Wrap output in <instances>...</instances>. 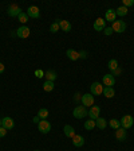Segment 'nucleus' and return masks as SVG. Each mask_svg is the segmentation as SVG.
<instances>
[{"mask_svg":"<svg viewBox=\"0 0 134 151\" xmlns=\"http://www.w3.org/2000/svg\"><path fill=\"white\" fill-rule=\"evenodd\" d=\"M103 31H105V35H111L113 32H114V31H113V28H111V27H106L105 30H103Z\"/></svg>","mask_w":134,"mask_h":151,"instance_id":"34","label":"nucleus"},{"mask_svg":"<svg viewBox=\"0 0 134 151\" xmlns=\"http://www.w3.org/2000/svg\"><path fill=\"white\" fill-rule=\"evenodd\" d=\"M66 54H67V58L71 60V61H77L79 58V53L78 51H75V50H72V49H69V50L66 51Z\"/></svg>","mask_w":134,"mask_h":151,"instance_id":"19","label":"nucleus"},{"mask_svg":"<svg viewBox=\"0 0 134 151\" xmlns=\"http://www.w3.org/2000/svg\"><path fill=\"white\" fill-rule=\"evenodd\" d=\"M38 129H39L42 134H48V132L51 131V124H50V122H47L46 119H44V120H40V122H39V124H38Z\"/></svg>","mask_w":134,"mask_h":151,"instance_id":"4","label":"nucleus"},{"mask_svg":"<svg viewBox=\"0 0 134 151\" xmlns=\"http://www.w3.org/2000/svg\"><path fill=\"white\" fill-rule=\"evenodd\" d=\"M109 69H110V72H114V70L117 69V68H119V65H118V61L117 60H110L109 61Z\"/></svg>","mask_w":134,"mask_h":151,"instance_id":"24","label":"nucleus"},{"mask_svg":"<svg viewBox=\"0 0 134 151\" xmlns=\"http://www.w3.org/2000/svg\"><path fill=\"white\" fill-rule=\"evenodd\" d=\"M35 151H38V150H35Z\"/></svg>","mask_w":134,"mask_h":151,"instance_id":"41","label":"nucleus"},{"mask_svg":"<svg viewBox=\"0 0 134 151\" xmlns=\"http://www.w3.org/2000/svg\"><path fill=\"white\" fill-rule=\"evenodd\" d=\"M121 73H122V69L121 68H117L114 72H111V76H118V74H121Z\"/></svg>","mask_w":134,"mask_h":151,"instance_id":"35","label":"nucleus"},{"mask_svg":"<svg viewBox=\"0 0 134 151\" xmlns=\"http://www.w3.org/2000/svg\"><path fill=\"white\" fill-rule=\"evenodd\" d=\"M79 58H87V53H86V51H81V53H79Z\"/></svg>","mask_w":134,"mask_h":151,"instance_id":"36","label":"nucleus"},{"mask_svg":"<svg viewBox=\"0 0 134 151\" xmlns=\"http://www.w3.org/2000/svg\"><path fill=\"white\" fill-rule=\"evenodd\" d=\"M116 138L118 139V140H121V142H123V140H126V138H128V134H126V129L125 128H118L116 131Z\"/></svg>","mask_w":134,"mask_h":151,"instance_id":"15","label":"nucleus"},{"mask_svg":"<svg viewBox=\"0 0 134 151\" xmlns=\"http://www.w3.org/2000/svg\"><path fill=\"white\" fill-rule=\"evenodd\" d=\"M59 23H56V22H54L52 23V24H51L50 26V31L51 32H58V31H59Z\"/></svg>","mask_w":134,"mask_h":151,"instance_id":"30","label":"nucleus"},{"mask_svg":"<svg viewBox=\"0 0 134 151\" xmlns=\"http://www.w3.org/2000/svg\"><path fill=\"white\" fill-rule=\"evenodd\" d=\"M114 94H116V91H114L111 86H105V88H103V96H105V97L113 99Z\"/></svg>","mask_w":134,"mask_h":151,"instance_id":"17","label":"nucleus"},{"mask_svg":"<svg viewBox=\"0 0 134 151\" xmlns=\"http://www.w3.org/2000/svg\"><path fill=\"white\" fill-rule=\"evenodd\" d=\"M4 69H6V68H4V65L1 62H0V74H1V73L4 72Z\"/></svg>","mask_w":134,"mask_h":151,"instance_id":"39","label":"nucleus"},{"mask_svg":"<svg viewBox=\"0 0 134 151\" xmlns=\"http://www.w3.org/2000/svg\"><path fill=\"white\" fill-rule=\"evenodd\" d=\"M35 76H36L38 78H42V77L44 76V72H43V70H40V69H38L36 72H35Z\"/></svg>","mask_w":134,"mask_h":151,"instance_id":"32","label":"nucleus"},{"mask_svg":"<svg viewBox=\"0 0 134 151\" xmlns=\"http://www.w3.org/2000/svg\"><path fill=\"white\" fill-rule=\"evenodd\" d=\"M84 128L86 129H89V131H90V129H94L95 128V120H87V122L84 123Z\"/></svg>","mask_w":134,"mask_h":151,"instance_id":"28","label":"nucleus"},{"mask_svg":"<svg viewBox=\"0 0 134 151\" xmlns=\"http://www.w3.org/2000/svg\"><path fill=\"white\" fill-rule=\"evenodd\" d=\"M59 27L62 28L65 32H70L71 31V23L67 20H59Z\"/></svg>","mask_w":134,"mask_h":151,"instance_id":"18","label":"nucleus"},{"mask_svg":"<svg viewBox=\"0 0 134 151\" xmlns=\"http://www.w3.org/2000/svg\"><path fill=\"white\" fill-rule=\"evenodd\" d=\"M111 28H113V31H114V32L122 34V32L126 30V23L122 22V20H116V22H113Z\"/></svg>","mask_w":134,"mask_h":151,"instance_id":"2","label":"nucleus"},{"mask_svg":"<svg viewBox=\"0 0 134 151\" xmlns=\"http://www.w3.org/2000/svg\"><path fill=\"white\" fill-rule=\"evenodd\" d=\"M102 84L105 85V86H111L113 88V85L116 84V78H114V76L105 74L103 76V78H102Z\"/></svg>","mask_w":134,"mask_h":151,"instance_id":"11","label":"nucleus"},{"mask_svg":"<svg viewBox=\"0 0 134 151\" xmlns=\"http://www.w3.org/2000/svg\"><path fill=\"white\" fill-rule=\"evenodd\" d=\"M22 12H23L22 8L19 6H16V4H11V6L8 7V9H7V14H8L9 16H19Z\"/></svg>","mask_w":134,"mask_h":151,"instance_id":"6","label":"nucleus"},{"mask_svg":"<svg viewBox=\"0 0 134 151\" xmlns=\"http://www.w3.org/2000/svg\"><path fill=\"white\" fill-rule=\"evenodd\" d=\"M122 4H123V7H131V6H134V0H123L122 1Z\"/></svg>","mask_w":134,"mask_h":151,"instance_id":"31","label":"nucleus"},{"mask_svg":"<svg viewBox=\"0 0 134 151\" xmlns=\"http://www.w3.org/2000/svg\"><path fill=\"white\" fill-rule=\"evenodd\" d=\"M133 123H134L133 117H131L130 115H125V116L121 119V127L122 128H125V129H129V128H131Z\"/></svg>","mask_w":134,"mask_h":151,"instance_id":"5","label":"nucleus"},{"mask_svg":"<svg viewBox=\"0 0 134 151\" xmlns=\"http://www.w3.org/2000/svg\"><path fill=\"white\" fill-rule=\"evenodd\" d=\"M128 12H129V9L126 8V7H123V6H119L118 8L116 9V14L118 16H126L128 15Z\"/></svg>","mask_w":134,"mask_h":151,"instance_id":"23","label":"nucleus"},{"mask_svg":"<svg viewBox=\"0 0 134 151\" xmlns=\"http://www.w3.org/2000/svg\"><path fill=\"white\" fill-rule=\"evenodd\" d=\"M18 19H19V22H20V23L26 24V23L28 22V15H27V12H22L20 15L18 16Z\"/></svg>","mask_w":134,"mask_h":151,"instance_id":"29","label":"nucleus"},{"mask_svg":"<svg viewBox=\"0 0 134 151\" xmlns=\"http://www.w3.org/2000/svg\"><path fill=\"white\" fill-rule=\"evenodd\" d=\"M103 88H105V86H102V84H99V82H93L91 86H90L91 94H93V96H99V94H103Z\"/></svg>","mask_w":134,"mask_h":151,"instance_id":"3","label":"nucleus"},{"mask_svg":"<svg viewBox=\"0 0 134 151\" xmlns=\"http://www.w3.org/2000/svg\"><path fill=\"white\" fill-rule=\"evenodd\" d=\"M99 112H101V108L98 105H93L89 111V116H90L91 120H97L99 117Z\"/></svg>","mask_w":134,"mask_h":151,"instance_id":"12","label":"nucleus"},{"mask_svg":"<svg viewBox=\"0 0 134 151\" xmlns=\"http://www.w3.org/2000/svg\"><path fill=\"white\" fill-rule=\"evenodd\" d=\"M63 132H65V135L67 136V138H74L75 136V129L72 128L71 126H65Z\"/></svg>","mask_w":134,"mask_h":151,"instance_id":"21","label":"nucleus"},{"mask_svg":"<svg viewBox=\"0 0 134 151\" xmlns=\"http://www.w3.org/2000/svg\"><path fill=\"white\" fill-rule=\"evenodd\" d=\"M106 28V20L102 18H98L95 22H94V30L95 31H102V30H105Z\"/></svg>","mask_w":134,"mask_h":151,"instance_id":"10","label":"nucleus"},{"mask_svg":"<svg viewBox=\"0 0 134 151\" xmlns=\"http://www.w3.org/2000/svg\"><path fill=\"white\" fill-rule=\"evenodd\" d=\"M6 135H7V129L1 126L0 127V138H3V136H6Z\"/></svg>","mask_w":134,"mask_h":151,"instance_id":"33","label":"nucleus"},{"mask_svg":"<svg viewBox=\"0 0 134 151\" xmlns=\"http://www.w3.org/2000/svg\"><path fill=\"white\" fill-rule=\"evenodd\" d=\"M110 127L111 128H114V129H118V128H121V122L119 120H117V119H110Z\"/></svg>","mask_w":134,"mask_h":151,"instance_id":"26","label":"nucleus"},{"mask_svg":"<svg viewBox=\"0 0 134 151\" xmlns=\"http://www.w3.org/2000/svg\"><path fill=\"white\" fill-rule=\"evenodd\" d=\"M72 115H74L77 119H83V117H86L89 115V111L86 109V107H83V105H78V107L74 109Z\"/></svg>","mask_w":134,"mask_h":151,"instance_id":"1","label":"nucleus"},{"mask_svg":"<svg viewBox=\"0 0 134 151\" xmlns=\"http://www.w3.org/2000/svg\"><path fill=\"white\" fill-rule=\"evenodd\" d=\"M40 120H42V119H40V117H39V116H35L34 119H32V122H34L35 124H39V122H40Z\"/></svg>","mask_w":134,"mask_h":151,"instance_id":"37","label":"nucleus"},{"mask_svg":"<svg viewBox=\"0 0 134 151\" xmlns=\"http://www.w3.org/2000/svg\"><path fill=\"white\" fill-rule=\"evenodd\" d=\"M38 116L40 117L42 120H44L47 116H48V111H47L46 108H40V109L38 111Z\"/></svg>","mask_w":134,"mask_h":151,"instance_id":"27","label":"nucleus"},{"mask_svg":"<svg viewBox=\"0 0 134 151\" xmlns=\"http://www.w3.org/2000/svg\"><path fill=\"white\" fill-rule=\"evenodd\" d=\"M72 145H74L75 147H82V146L84 145V138L81 135H75L74 138H72Z\"/></svg>","mask_w":134,"mask_h":151,"instance_id":"16","label":"nucleus"},{"mask_svg":"<svg viewBox=\"0 0 134 151\" xmlns=\"http://www.w3.org/2000/svg\"><path fill=\"white\" fill-rule=\"evenodd\" d=\"M95 127H98L99 129H105V128L107 127V122H106V119L98 117V119L95 120Z\"/></svg>","mask_w":134,"mask_h":151,"instance_id":"22","label":"nucleus"},{"mask_svg":"<svg viewBox=\"0 0 134 151\" xmlns=\"http://www.w3.org/2000/svg\"><path fill=\"white\" fill-rule=\"evenodd\" d=\"M27 15H28V18L38 19L40 16V11H39V8H38L36 6H30L27 8Z\"/></svg>","mask_w":134,"mask_h":151,"instance_id":"7","label":"nucleus"},{"mask_svg":"<svg viewBox=\"0 0 134 151\" xmlns=\"http://www.w3.org/2000/svg\"><path fill=\"white\" fill-rule=\"evenodd\" d=\"M81 99H82V96H81V94H79V93H77V94H75V99H74V100H75V101H78V100H81Z\"/></svg>","mask_w":134,"mask_h":151,"instance_id":"38","label":"nucleus"},{"mask_svg":"<svg viewBox=\"0 0 134 151\" xmlns=\"http://www.w3.org/2000/svg\"><path fill=\"white\" fill-rule=\"evenodd\" d=\"M16 37L22 38V39L28 38L30 37V28H28L27 26H22V27H19L18 30H16Z\"/></svg>","mask_w":134,"mask_h":151,"instance_id":"9","label":"nucleus"},{"mask_svg":"<svg viewBox=\"0 0 134 151\" xmlns=\"http://www.w3.org/2000/svg\"><path fill=\"white\" fill-rule=\"evenodd\" d=\"M54 86H55V85H54V82L52 81H46L43 84V89L46 92H51V91H54Z\"/></svg>","mask_w":134,"mask_h":151,"instance_id":"25","label":"nucleus"},{"mask_svg":"<svg viewBox=\"0 0 134 151\" xmlns=\"http://www.w3.org/2000/svg\"><path fill=\"white\" fill-rule=\"evenodd\" d=\"M82 104H83V107H93L94 105V96L93 94H83V96H82Z\"/></svg>","mask_w":134,"mask_h":151,"instance_id":"8","label":"nucleus"},{"mask_svg":"<svg viewBox=\"0 0 134 151\" xmlns=\"http://www.w3.org/2000/svg\"><path fill=\"white\" fill-rule=\"evenodd\" d=\"M105 20L106 22H116L117 20V14H116V9H107L106 14H105Z\"/></svg>","mask_w":134,"mask_h":151,"instance_id":"13","label":"nucleus"},{"mask_svg":"<svg viewBox=\"0 0 134 151\" xmlns=\"http://www.w3.org/2000/svg\"><path fill=\"white\" fill-rule=\"evenodd\" d=\"M1 126H3L6 129H12L13 126H15V123H13V119H11V117L7 116L1 120Z\"/></svg>","mask_w":134,"mask_h":151,"instance_id":"14","label":"nucleus"},{"mask_svg":"<svg viewBox=\"0 0 134 151\" xmlns=\"http://www.w3.org/2000/svg\"><path fill=\"white\" fill-rule=\"evenodd\" d=\"M0 127H1V119H0Z\"/></svg>","mask_w":134,"mask_h":151,"instance_id":"40","label":"nucleus"},{"mask_svg":"<svg viewBox=\"0 0 134 151\" xmlns=\"http://www.w3.org/2000/svg\"><path fill=\"white\" fill-rule=\"evenodd\" d=\"M44 76H46V81H55L56 77H58V74H56V72H54V70H47L46 73H44Z\"/></svg>","mask_w":134,"mask_h":151,"instance_id":"20","label":"nucleus"}]
</instances>
